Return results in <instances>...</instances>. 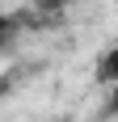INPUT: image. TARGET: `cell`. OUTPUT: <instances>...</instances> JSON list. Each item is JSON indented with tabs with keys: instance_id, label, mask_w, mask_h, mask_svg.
<instances>
[{
	"instance_id": "cell-1",
	"label": "cell",
	"mask_w": 118,
	"mask_h": 122,
	"mask_svg": "<svg viewBox=\"0 0 118 122\" xmlns=\"http://www.w3.org/2000/svg\"><path fill=\"white\" fill-rule=\"evenodd\" d=\"M93 80H97V84H118V42H114V46H110V51H101V59H97V67H93Z\"/></svg>"
},
{
	"instance_id": "cell-2",
	"label": "cell",
	"mask_w": 118,
	"mask_h": 122,
	"mask_svg": "<svg viewBox=\"0 0 118 122\" xmlns=\"http://www.w3.org/2000/svg\"><path fill=\"white\" fill-rule=\"evenodd\" d=\"M106 118H118V84H110V93H106Z\"/></svg>"
},
{
	"instance_id": "cell-3",
	"label": "cell",
	"mask_w": 118,
	"mask_h": 122,
	"mask_svg": "<svg viewBox=\"0 0 118 122\" xmlns=\"http://www.w3.org/2000/svg\"><path fill=\"white\" fill-rule=\"evenodd\" d=\"M38 4H42V9H51V13H55V9H63L68 0H38Z\"/></svg>"
}]
</instances>
